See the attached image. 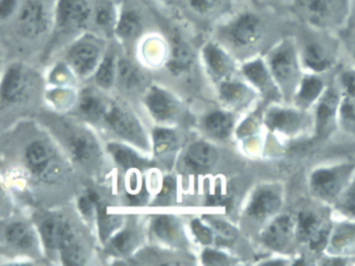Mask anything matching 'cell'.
I'll return each mask as SVG.
<instances>
[{"label":"cell","mask_w":355,"mask_h":266,"mask_svg":"<svg viewBox=\"0 0 355 266\" xmlns=\"http://www.w3.org/2000/svg\"><path fill=\"white\" fill-rule=\"evenodd\" d=\"M97 209H98L99 233H101V237L105 239L116 228H118L120 219L118 216L107 213V210L103 206L97 205Z\"/></svg>","instance_id":"cell-41"},{"label":"cell","mask_w":355,"mask_h":266,"mask_svg":"<svg viewBox=\"0 0 355 266\" xmlns=\"http://www.w3.org/2000/svg\"><path fill=\"white\" fill-rule=\"evenodd\" d=\"M117 76L119 78L120 84L126 89V90H135L139 88L142 82L139 70L125 60H122L117 65Z\"/></svg>","instance_id":"cell-35"},{"label":"cell","mask_w":355,"mask_h":266,"mask_svg":"<svg viewBox=\"0 0 355 266\" xmlns=\"http://www.w3.org/2000/svg\"><path fill=\"white\" fill-rule=\"evenodd\" d=\"M65 220L59 218H47L41 224V235H42L44 244L49 249H59L63 234Z\"/></svg>","instance_id":"cell-31"},{"label":"cell","mask_w":355,"mask_h":266,"mask_svg":"<svg viewBox=\"0 0 355 266\" xmlns=\"http://www.w3.org/2000/svg\"><path fill=\"white\" fill-rule=\"evenodd\" d=\"M219 94L221 101L228 107L243 110L252 103L257 92L246 81L230 78L220 85Z\"/></svg>","instance_id":"cell-15"},{"label":"cell","mask_w":355,"mask_h":266,"mask_svg":"<svg viewBox=\"0 0 355 266\" xmlns=\"http://www.w3.org/2000/svg\"><path fill=\"white\" fill-rule=\"evenodd\" d=\"M263 57L282 92V99L284 101H292L305 74L296 39L294 37L280 39Z\"/></svg>","instance_id":"cell-2"},{"label":"cell","mask_w":355,"mask_h":266,"mask_svg":"<svg viewBox=\"0 0 355 266\" xmlns=\"http://www.w3.org/2000/svg\"><path fill=\"white\" fill-rule=\"evenodd\" d=\"M138 238L132 231H124L116 235L111 241V249L118 255H128L136 247Z\"/></svg>","instance_id":"cell-39"},{"label":"cell","mask_w":355,"mask_h":266,"mask_svg":"<svg viewBox=\"0 0 355 266\" xmlns=\"http://www.w3.org/2000/svg\"><path fill=\"white\" fill-rule=\"evenodd\" d=\"M153 141H155V153L157 155L171 151L176 144V135L172 131L167 128H157L153 133Z\"/></svg>","instance_id":"cell-40"},{"label":"cell","mask_w":355,"mask_h":266,"mask_svg":"<svg viewBox=\"0 0 355 266\" xmlns=\"http://www.w3.org/2000/svg\"><path fill=\"white\" fill-rule=\"evenodd\" d=\"M211 224L215 226L217 232L219 233L222 240H230L234 238L236 235L234 226H230L227 222H221V220H211Z\"/></svg>","instance_id":"cell-45"},{"label":"cell","mask_w":355,"mask_h":266,"mask_svg":"<svg viewBox=\"0 0 355 266\" xmlns=\"http://www.w3.org/2000/svg\"><path fill=\"white\" fill-rule=\"evenodd\" d=\"M95 20L96 24L101 28H111L115 22V14H114L113 8L110 5H103L96 10L95 14Z\"/></svg>","instance_id":"cell-43"},{"label":"cell","mask_w":355,"mask_h":266,"mask_svg":"<svg viewBox=\"0 0 355 266\" xmlns=\"http://www.w3.org/2000/svg\"><path fill=\"white\" fill-rule=\"evenodd\" d=\"M338 122L345 131L355 134V97L342 95Z\"/></svg>","instance_id":"cell-34"},{"label":"cell","mask_w":355,"mask_h":266,"mask_svg":"<svg viewBox=\"0 0 355 266\" xmlns=\"http://www.w3.org/2000/svg\"><path fill=\"white\" fill-rule=\"evenodd\" d=\"M218 151L213 145L199 141L189 147L184 163L190 169L200 172L213 167L218 161Z\"/></svg>","instance_id":"cell-20"},{"label":"cell","mask_w":355,"mask_h":266,"mask_svg":"<svg viewBox=\"0 0 355 266\" xmlns=\"http://www.w3.org/2000/svg\"><path fill=\"white\" fill-rule=\"evenodd\" d=\"M244 80L257 91L261 99L270 103H282V95L270 72L263 56L249 58L241 67Z\"/></svg>","instance_id":"cell-9"},{"label":"cell","mask_w":355,"mask_h":266,"mask_svg":"<svg viewBox=\"0 0 355 266\" xmlns=\"http://www.w3.org/2000/svg\"><path fill=\"white\" fill-rule=\"evenodd\" d=\"M26 72L20 66H12L8 69L1 86V97L7 103H12L21 97L26 90Z\"/></svg>","instance_id":"cell-25"},{"label":"cell","mask_w":355,"mask_h":266,"mask_svg":"<svg viewBox=\"0 0 355 266\" xmlns=\"http://www.w3.org/2000/svg\"><path fill=\"white\" fill-rule=\"evenodd\" d=\"M26 157L28 165L39 178L44 176L58 162L51 147L42 141L31 143L26 149Z\"/></svg>","instance_id":"cell-21"},{"label":"cell","mask_w":355,"mask_h":266,"mask_svg":"<svg viewBox=\"0 0 355 266\" xmlns=\"http://www.w3.org/2000/svg\"><path fill=\"white\" fill-rule=\"evenodd\" d=\"M105 119L107 126L118 136L142 147L146 144V139L140 122L123 108L113 106L111 109L107 110Z\"/></svg>","instance_id":"cell-13"},{"label":"cell","mask_w":355,"mask_h":266,"mask_svg":"<svg viewBox=\"0 0 355 266\" xmlns=\"http://www.w3.org/2000/svg\"><path fill=\"white\" fill-rule=\"evenodd\" d=\"M286 1H290V3H293V0H286Z\"/></svg>","instance_id":"cell-50"},{"label":"cell","mask_w":355,"mask_h":266,"mask_svg":"<svg viewBox=\"0 0 355 266\" xmlns=\"http://www.w3.org/2000/svg\"><path fill=\"white\" fill-rule=\"evenodd\" d=\"M174 190V183L171 178H167L164 183L163 189L161 191L162 197H169L171 195L172 191Z\"/></svg>","instance_id":"cell-48"},{"label":"cell","mask_w":355,"mask_h":266,"mask_svg":"<svg viewBox=\"0 0 355 266\" xmlns=\"http://www.w3.org/2000/svg\"><path fill=\"white\" fill-rule=\"evenodd\" d=\"M355 166L343 163L315 168L309 176V189L321 203L334 205L354 176Z\"/></svg>","instance_id":"cell-3"},{"label":"cell","mask_w":355,"mask_h":266,"mask_svg":"<svg viewBox=\"0 0 355 266\" xmlns=\"http://www.w3.org/2000/svg\"><path fill=\"white\" fill-rule=\"evenodd\" d=\"M340 99L342 94L338 87L327 86L313 108V131L315 136L325 138L338 126Z\"/></svg>","instance_id":"cell-10"},{"label":"cell","mask_w":355,"mask_h":266,"mask_svg":"<svg viewBox=\"0 0 355 266\" xmlns=\"http://www.w3.org/2000/svg\"><path fill=\"white\" fill-rule=\"evenodd\" d=\"M338 88L342 95L355 97V66L345 68L340 72Z\"/></svg>","instance_id":"cell-42"},{"label":"cell","mask_w":355,"mask_h":266,"mask_svg":"<svg viewBox=\"0 0 355 266\" xmlns=\"http://www.w3.org/2000/svg\"><path fill=\"white\" fill-rule=\"evenodd\" d=\"M191 226H192L195 236L198 238V240L200 241L201 243H203V244H211V243L213 242V232H211L209 226H205V224H201V222L197 219L193 220Z\"/></svg>","instance_id":"cell-44"},{"label":"cell","mask_w":355,"mask_h":266,"mask_svg":"<svg viewBox=\"0 0 355 266\" xmlns=\"http://www.w3.org/2000/svg\"><path fill=\"white\" fill-rule=\"evenodd\" d=\"M334 207L345 220L355 222V174L334 203Z\"/></svg>","instance_id":"cell-30"},{"label":"cell","mask_w":355,"mask_h":266,"mask_svg":"<svg viewBox=\"0 0 355 266\" xmlns=\"http://www.w3.org/2000/svg\"><path fill=\"white\" fill-rule=\"evenodd\" d=\"M70 153L74 160L87 164L98 157L99 149L96 141L86 133H76L69 142Z\"/></svg>","instance_id":"cell-24"},{"label":"cell","mask_w":355,"mask_h":266,"mask_svg":"<svg viewBox=\"0 0 355 266\" xmlns=\"http://www.w3.org/2000/svg\"><path fill=\"white\" fill-rule=\"evenodd\" d=\"M153 231L159 238L165 241H173L180 234L178 220L170 215H159L153 220Z\"/></svg>","instance_id":"cell-33"},{"label":"cell","mask_w":355,"mask_h":266,"mask_svg":"<svg viewBox=\"0 0 355 266\" xmlns=\"http://www.w3.org/2000/svg\"><path fill=\"white\" fill-rule=\"evenodd\" d=\"M146 105L151 115L159 122L171 119L178 112V103L173 97L163 89L157 87L151 88L147 94Z\"/></svg>","instance_id":"cell-22"},{"label":"cell","mask_w":355,"mask_h":266,"mask_svg":"<svg viewBox=\"0 0 355 266\" xmlns=\"http://www.w3.org/2000/svg\"><path fill=\"white\" fill-rule=\"evenodd\" d=\"M297 242L306 245L313 253L325 251L331 233L332 222L319 210L304 207L295 213Z\"/></svg>","instance_id":"cell-6"},{"label":"cell","mask_w":355,"mask_h":266,"mask_svg":"<svg viewBox=\"0 0 355 266\" xmlns=\"http://www.w3.org/2000/svg\"><path fill=\"white\" fill-rule=\"evenodd\" d=\"M325 253L349 259L355 257V222L343 219L334 224Z\"/></svg>","instance_id":"cell-14"},{"label":"cell","mask_w":355,"mask_h":266,"mask_svg":"<svg viewBox=\"0 0 355 266\" xmlns=\"http://www.w3.org/2000/svg\"><path fill=\"white\" fill-rule=\"evenodd\" d=\"M284 206V193L276 184H261L253 190L246 208L247 217L259 224H266L282 212Z\"/></svg>","instance_id":"cell-7"},{"label":"cell","mask_w":355,"mask_h":266,"mask_svg":"<svg viewBox=\"0 0 355 266\" xmlns=\"http://www.w3.org/2000/svg\"><path fill=\"white\" fill-rule=\"evenodd\" d=\"M142 31V19L134 10H128L122 14L117 24L116 32L123 39H132Z\"/></svg>","instance_id":"cell-32"},{"label":"cell","mask_w":355,"mask_h":266,"mask_svg":"<svg viewBox=\"0 0 355 266\" xmlns=\"http://www.w3.org/2000/svg\"><path fill=\"white\" fill-rule=\"evenodd\" d=\"M230 47L241 53L257 51L267 36L265 20L253 12H243L232 18L224 28Z\"/></svg>","instance_id":"cell-4"},{"label":"cell","mask_w":355,"mask_h":266,"mask_svg":"<svg viewBox=\"0 0 355 266\" xmlns=\"http://www.w3.org/2000/svg\"><path fill=\"white\" fill-rule=\"evenodd\" d=\"M259 233L261 244L275 253H286L296 242L295 214L280 212L266 222Z\"/></svg>","instance_id":"cell-8"},{"label":"cell","mask_w":355,"mask_h":266,"mask_svg":"<svg viewBox=\"0 0 355 266\" xmlns=\"http://www.w3.org/2000/svg\"><path fill=\"white\" fill-rule=\"evenodd\" d=\"M326 88L327 85L325 84L321 76L305 72L293 97V105L296 106L299 109L309 111L311 108L315 107Z\"/></svg>","instance_id":"cell-17"},{"label":"cell","mask_w":355,"mask_h":266,"mask_svg":"<svg viewBox=\"0 0 355 266\" xmlns=\"http://www.w3.org/2000/svg\"><path fill=\"white\" fill-rule=\"evenodd\" d=\"M59 251H61L64 263L68 264V265H80L84 262V249H83V245L80 244L73 228L68 222H65V224H64Z\"/></svg>","instance_id":"cell-23"},{"label":"cell","mask_w":355,"mask_h":266,"mask_svg":"<svg viewBox=\"0 0 355 266\" xmlns=\"http://www.w3.org/2000/svg\"><path fill=\"white\" fill-rule=\"evenodd\" d=\"M193 64V56L191 49L182 41L173 43L171 59L168 63L170 72L174 74H180L190 69Z\"/></svg>","instance_id":"cell-29"},{"label":"cell","mask_w":355,"mask_h":266,"mask_svg":"<svg viewBox=\"0 0 355 266\" xmlns=\"http://www.w3.org/2000/svg\"><path fill=\"white\" fill-rule=\"evenodd\" d=\"M263 124L274 136L292 140L304 134L311 122L307 111L294 105L273 103L263 113Z\"/></svg>","instance_id":"cell-5"},{"label":"cell","mask_w":355,"mask_h":266,"mask_svg":"<svg viewBox=\"0 0 355 266\" xmlns=\"http://www.w3.org/2000/svg\"><path fill=\"white\" fill-rule=\"evenodd\" d=\"M51 26L49 10L40 0L24 3L17 19V31L26 39H37L44 35Z\"/></svg>","instance_id":"cell-11"},{"label":"cell","mask_w":355,"mask_h":266,"mask_svg":"<svg viewBox=\"0 0 355 266\" xmlns=\"http://www.w3.org/2000/svg\"><path fill=\"white\" fill-rule=\"evenodd\" d=\"M299 53L303 70L306 74L322 76L331 70L336 64V58L330 49L318 40L299 44Z\"/></svg>","instance_id":"cell-12"},{"label":"cell","mask_w":355,"mask_h":266,"mask_svg":"<svg viewBox=\"0 0 355 266\" xmlns=\"http://www.w3.org/2000/svg\"><path fill=\"white\" fill-rule=\"evenodd\" d=\"M203 262L209 265H221V264L227 263L228 258L224 253L220 251H213V249H207L202 256Z\"/></svg>","instance_id":"cell-46"},{"label":"cell","mask_w":355,"mask_h":266,"mask_svg":"<svg viewBox=\"0 0 355 266\" xmlns=\"http://www.w3.org/2000/svg\"><path fill=\"white\" fill-rule=\"evenodd\" d=\"M92 11L87 0H60L58 22L66 30H78L87 26Z\"/></svg>","instance_id":"cell-16"},{"label":"cell","mask_w":355,"mask_h":266,"mask_svg":"<svg viewBox=\"0 0 355 266\" xmlns=\"http://www.w3.org/2000/svg\"><path fill=\"white\" fill-rule=\"evenodd\" d=\"M205 63L216 78L227 80L234 72V61L227 51L215 43H209L203 51Z\"/></svg>","instance_id":"cell-19"},{"label":"cell","mask_w":355,"mask_h":266,"mask_svg":"<svg viewBox=\"0 0 355 266\" xmlns=\"http://www.w3.org/2000/svg\"><path fill=\"white\" fill-rule=\"evenodd\" d=\"M116 74H117V69H116L115 59L113 56H107L96 69L95 81L101 88L109 89L115 82Z\"/></svg>","instance_id":"cell-37"},{"label":"cell","mask_w":355,"mask_h":266,"mask_svg":"<svg viewBox=\"0 0 355 266\" xmlns=\"http://www.w3.org/2000/svg\"><path fill=\"white\" fill-rule=\"evenodd\" d=\"M80 110L83 115L92 122L101 119L105 117L107 110H105L103 101L95 97V95L85 94L80 103Z\"/></svg>","instance_id":"cell-38"},{"label":"cell","mask_w":355,"mask_h":266,"mask_svg":"<svg viewBox=\"0 0 355 266\" xmlns=\"http://www.w3.org/2000/svg\"><path fill=\"white\" fill-rule=\"evenodd\" d=\"M101 49L90 41L76 43L68 53V61L76 74L87 76L92 74L98 65Z\"/></svg>","instance_id":"cell-18"},{"label":"cell","mask_w":355,"mask_h":266,"mask_svg":"<svg viewBox=\"0 0 355 266\" xmlns=\"http://www.w3.org/2000/svg\"><path fill=\"white\" fill-rule=\"evenodd\" d=\"M6 239L10 244L21 249H32L36 242L34 232L24 222H13L6 228Z\"/></svg>","instance_id":"cell-27"},{"label":"cell","mask_w":355,"mask_h":266,"mask_svg":"<svg viewBox=\"0 0 355 266\" xmlns=\"http://www.w3.org/2000/svg\"><path fill=\"white\" fill-rule=\"evenodd\" d=\"M291 7L309 28L334 34L348 26L354 0H293Z\"/></svg>","instance_id":"cell-1"},{"label":"cell","mask_w":355,"mask_h":266,"mask_svg":"<svg viewBox=\"0 0 355 266\" xmlns=\"http://www.w3.org/2000/svg\"><path fill=\"white\" fill-rule=\"evenodd\" d=\"M110 153L115 159L116 163L125 169H141L146 167L147 162L140 157L138 153H135L132 149L119 143H112L109 147Z\"/></svg>","instance_id":"cell-28"},{"label":"cell","mask_w":355,"mask_h":266,"mask_svg":"<svg viewBox=\"0 0 355 266\" xmlns=\"http://www.w3.org/2000/svg\"><path fill=\"white\" fill-rule=\"evenodd\" d=\"M350 53H351V58H352V60H353V62H354V66H355V35H354V38H353L352 41H351Z\"/></svg>","instance_id":"cell-49"},{"label":"cell","mask_w":355,"mask_h":266,"mask_svg":"<svg viewBox=\"0 0 355 266\" xmlns=\"http://www.w3.org/2000/svg\"><path fill=\"white\" fill-rule=\"evenodd\" d=\"M191 8L200 15L224 13L232 8V0H189Z\"/></svg>","instance_id":"cell-36"},{"label":"cell","mask_w":355,"mask_h":266,"mask_svg":"<svg viewBox=\"0 0 355 266\" xmlns=\"http://www.w3.org/2000/svg\"><path fill=\"white\" fill-rule=\"evenodd\" d=\"M18 0H1L0 3V16L1 19H7L15 12Z\"/></svg>","instance_id":"cell-47"},{"label":"cell","mask_w":355,"mask_h":266,"mask_svg":"<svg viewBox=\"0 0 355 266\" xmlns=\"http://www.w3.org/2000/svg\"><path fill=\"white\" fill-rule=\"evenodd\" d=\"M205 126L207 133L214 138L225 140L234 132V119L232 114L227 112H211L205 117Z\"/></svg>","instance_id":"cell-26"},{"label":"cell","mask_w":355,"mask_h":266,"mask_svg":"<svg viewBox=\"0 0 355 266\" xmlns=\"http://www.w3.org/2000/svg\"><path fill=\"white\" fill-rule=\"evenodd\" d=\"M354 7H355V0H354Z\"/></svg>","instance_id":"cell-51"}]
</instances>
